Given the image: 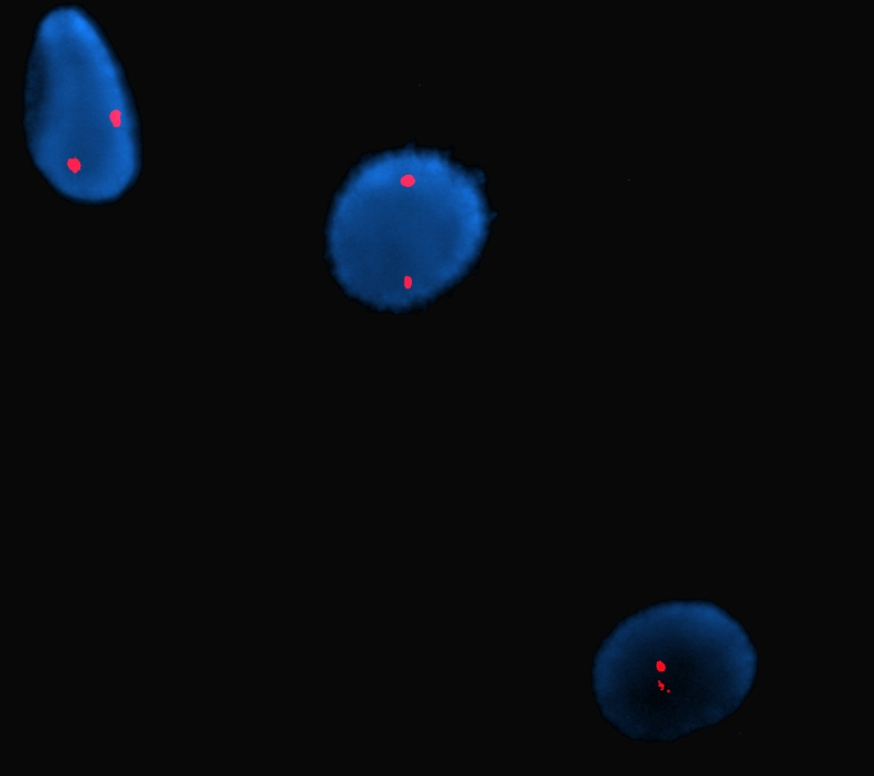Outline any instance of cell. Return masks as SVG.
I'll use <instances>...</instances> for the list:
<instances>
[{"mask_svg": "<svg viewBox=\"0 0 874 776\" xmlns=\"http://www.w3.org/2000/svg\"><path fill=\"white\" fill-rule=\"evenodd\" d=\"M758 651L738 619L704 599L641 608L602 639L591 685L620 735L674 743L733 716L752 692Z\"/></svg>", "mask_w": 874, "mask_h": 776, "instance_id": "6da1fadb", "label": "cell"}, {"mask_svg": "<svg viewBox=\"0 0 874 776\" xmlns=\"http://www.w3.org/2000/svg\"><path fill=\"white\" fill-rule=\"evenodd\" d=\"M411 166L357 174L335 199L327 226L332 274L343 292L403 313L446 291L471 261L468 202ZM448 177L444 179L446 180Z\"/></svg>", "mask_w": 874, "mask_h": 776, "instance_id": "7a4b0ae2", "label": "cell"}]
</instances>
